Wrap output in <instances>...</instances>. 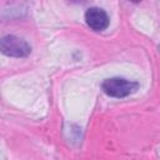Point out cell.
<instances>
[{
  "instance_id": "1",
  "label": "cell",
  "mask_w": 160,
  "mask_h": 160,
  "mask_svg": "<svg viewBox=\"0 0 160 160\" xmlns=\"http://www.w3.org/2000/svg\"><path fill=\"white\" fill-rule=\"evenodd\" d=\"M139 86L140 85L138 81L129 80V79L120 78V76L108 78L101 82L102 91L108 96L116 98V99H122V98H126V96L136 92Z\"/></svg>"
},
{
  "instance_id": "2",
  "label": "cell",
  "mask_w": 160,
  "mask_h": 160,
  "mask_svg": "<svg viewBox=\"0 0 160 160\" xmlns=\"http://www.w3.org/2000/svg\"><path fill=\"white\" fill-rule=\"evenodd\" d=\"M0 52L10 58H26L31 52V46L16 35H5L0 38Z\"/></svg>"
},
{
  "instance_id": "3",
  "label": "cell",
  "mask_w": 160,
  "mask_h": 160,
  "mask_svg": "<svg viewBox=\"0 0 160 160\" xmlns=\"http://www.w3.org/2000/svg\"><path fill=\"white\" fill-rule=\"evenodd\" d=\"M84 19H85L86 25L94 31H104L108 29L110 24V18L108 12L104 9L98 8V6L89 8L85 11Z\"/></svg>"
}]
</instances>
